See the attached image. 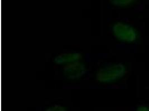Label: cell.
<instances>
[{
  "mask_svg": "<svg viewBox=\"0 0 149 111\" xmlns=\"http://www.w3.org/2000/svg\"><path fill=\"white\" fill-rule=\"evenodd\" d=\"M126 73V67L122 63L109 64L97 71L95 80L101 83H109L122 78Z\"/></svg>",
  "mask_w": 149,
  "mask_h": 111,
  "instance_id": "obj_1",
  "label": "cell"
},
{
  "mask_svg": "<svg viewBox=\"0 0 149 111\" xmlns=\"http://www.w3.org/2000/svg\"><path fill=\"white\" fill-rule=\"evenodd\" d=\"M112 32L116 37L121 41L133 42L137 38V34L135 29L130 25L117 22L112 28Z\"/></svg>",
  "mask_w": 149,
  "mask_h": 111,
  "instance_id": "obj_2",
  "label": "cell"
},
{
  "mask_svg": "<svg viewBox=\"0 0 149 111\" xmlns=\"http://www.w3.org/2000/svg\"><path fill=\"white\" fill-rule=\"evenodd\" d=\"M86 66L81 62L68 64L62 67L64 76L69 79H77L81 78L86 74Z\"/></svg>",
  "mask_w": 149,
  "mask_h": 111,
  "instance_id": "obj_3",
  "label": "cell"
},
{
  "mask_svg": "<svg viewBox=\"0 0 149 111\" xmlns=\"http://www.w3.org/2000/svg\"><path fill=\"white\" fill-rule=\"evenodd\" d=\"M83 59L81 53L78 52L62 53L56 56L54 59V62L57 64H65L79 62Z\"/></svg>",
  "mask_w": 149,
  "mask_h": 111,
  "instance_id": "obj_4",
  "label": "cell"
},
{
  "mask_svg": "<svg viewBox=\"0 0 149 111\" xmlns=\"http://www.w3.org/2000/svg\"><path fill=\"white\" fill-rule=\"evenodd\" d=\"M112 5L116 7H125L133 3L135 1L134 0H111L109 1Z\"/></svg>",
  "mask_w": 149,
  "mask_h": 111,
  "instance_id": "obj_5",
  "label": "cell"
},
{
  "mask_svg": "<svg viewBox=\"0 0 149 111\" xmlns=\"http://www.w3.org/2000/svg\"><path fill=\"white\" fill-rule=\"evenodd\" d=\"M45 111H66L64 107L61 105L55 104L54 106L47 108Z\"/></svg>",
  "mask_w": 149,
  "mask_h": 111,
  "instance_id": "obj_6",
  "label": "cell"
},
{
  "mask_svg": "<svg viewBox=\"0 0 149 111\" xmlns=\"http://www.w3.org/2000/svg\"><path fill=\"white\" fill-rule=\"evenodd\" d=\"M136 111H149V108L146 106H140L137 108Z\"/></svg>",
  "mask_w": 149,
  "mask_h": 111,
  "instance_id": "obj_7",
  "label": "cell"
}]
</instances>
